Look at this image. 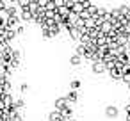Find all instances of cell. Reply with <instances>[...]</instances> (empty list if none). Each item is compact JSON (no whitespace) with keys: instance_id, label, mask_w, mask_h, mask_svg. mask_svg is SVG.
Returning <instances> with one entry per match:
<instances>
[{"instance_id":"1","label":"cell","mask_w":130,"mask_h":121,"mask_svg":"<svg viewBox=\"0 0 130 121\" xmlns=\"http://www.w3.org/2000/svg\"><path fill=\"white\" fill-rule=\"evenodd\" d=\"M118 114H119V110H118V107H114V105H109V107L105 109V116L110 117V119L118 117Z\"/></svg>"}]
</instances>
